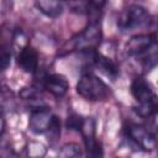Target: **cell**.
<instances>
[{
	"label": "cell",
	"mask_w": 158,
	"mask_h": 158,
	"mask_svg": "<svg viewBox=\"0 0 158 158\" xmlns=\"http://www.w3.org/2000/svg\"><path fill=\"white\" fill-rule=\"evenodd\" d=\"M102 40V28L100 21H89L88 26L75 35L69 42L70 51H79V52H90L95 51ZM69 51V52H70Z\"/></svg>",
	"instance_id": "obj_1"
},
{
	"label": "cell",
	"mask_w": 158,
	"mask_h": 158,
	"mask_svg": "<svg viewBox=\"0 0 158 158\" xmlns=\"http://www.w3.org/2000/svg\"><path fill=\"white\" fill-rule=\"evenodd\" d=\"M77 93L85 100L102 101L110 96L111 90L99 77L91 73H85L77 83Z\"/></svg>",
	"instance_id": "obj_2"
},
{
	"label": "cell",
	"mask_w": 158,
	"mask_h": 158,
	"mask_svg": "<svg viewBox=\"0 0 158 158\" xmlns=\"http://www.w3.org/2000/svg\"><path fill=\"white\" fill-rule=\"evenodd\" d=\"M149 21V14L147 10L141 5L132 4L128 5L117 17V27L125 32L144 26Z\"/></svg>",
	"instance_id": "obj_3"
},
{
	"label": "cell",
	"mask_w": 158,
	"mask_h": 158,
	"mask_svg": "<svg viewBox=\"0 0 158 158\" xmlns=\"http://www.w3.org/2000/svg\"><path fill=\"white\" fill-rule=\"evenodd\" d=\"M126 133L132 142H135L141 149L146 152H152L157 147L156 136L143 126L137 123H128L126 127Z\"/></svg>",
	"instance_id": "obj_4"
},
{
	"label": "cell",
	"mask_w": 158,
	"mask_h": 158,
	"mask_svg": "<svg viewBox=\"0 0 158 158\" xmlns=\"http://www.w3.org/2000/svg\"><path fill=\"white\" fill-rule=\"evenodd\" d=\"M157 43L156 36L153 33H139L132 36L125 44L126 54L131 57H139L149 51Z\"/></svg>",
	"instance_id": "obj_5"
},
{
	"label": "cell",
	"mask_w": 158,
	"mask_h": 158,
	"mask_svg": "<svg viewBox=\"0 0 158 158\" xmlns=\"http://www.w3.org/2000/svg\"><path fill=\"white\" fill-rule=\"evenodd\" d=\"M54 115L47 106H40L36 107L28 118V128L33 133H44L49 130L52 122H53Z\"/></svg>",
	"instance_id": "obj_6"
},
{
	"label": "cell",
	"mask_w": 158,
	"mask_h": 158,
	"mask_svg": "<svg viewBox=\"0 0 158 158\" xmlns=\"http://www.w3.org/2000/svg\"><path fill=\"white\" fill-rule=\"evenodd\" d=\"M131 94L138 104L158 101V96L153 91L151 84L141 77H137L133 79L131 84Z\"/></svg>",
	"instance_id": "obj_7"
},
{
	"label": "cell",
	"mask_w": 158,
	"mask_h": 158,
	"mask_svg": "<svg viewBox=\"0 0 158 158\" xmlns=\"http://www.w3.org/2000/svg\"><path fill=\"white\" fill-rule=\"evenodd\" d=\"M43 88L56 98H62L67 94L69 89V83L67 78L62 74H48L43 78Z\"/></svg>",
	"instance_id": "obj_8"
},
{
	"label": "cell",
	"mask_w": 158,
	"mask_h": 158,
	"mask_svg": "<svg viewBox=\"0 0 158 158\" xmlns=\"http://www.w3.org/2000/svg\"><path fill=\"white\" fill-rule=\"evenodd\" d=\"M90 63L100 69L105 75L111 78V80H115L118 75V67L116 65V63L110 57L104 56L100 52H90Z\"/></svg>",
	"instance_id": "obj_9"
},
{
	"label": "cell",
	"mask_w": 158,
	"mask_h": 158,
	"mask_svg": "<svg viewBox=\"0 0 158 158\" xmlns=\"http://www.w3.org/2000/svg\"><path fill=\"white\" fill-rule=\"evenodd\" d=\"M16 59L17 65L26 73H35L38 69V53L30 44L17 53Z\"/></svg>",
	"instance_id": "obj_10"
},
{
	"label": "cell",
	"mask_w": 158,
	"mask_h": 158,
	"mask_svg": "<svg viewBox=\"0 0 158 158\" xmlns=\"http://www.w3.org/2000/svg\"><path fill=\"white\" fill-rule=\"evenodd\" d=\"M35 6L47 17L56 19L60 16L64 11V4L56 0H40L35 2Z\"/></svg>",
	"instance_id": "obj_11"
},
{
	"label": "cell",
	"mask_w": 158,
	"mask_h": 158,
	"mask_svg": "<svg viewBox=\"0 0 158 158\" xmlns=\"http://www.w3.org/2000/svg\"><path fill=\"white\" fill-rule=\"evenodd\" d=\"M47 147L38 141H30L26 144V158H44Z\"/></svg>",
	"instance_id": "obj_12"
},
{
	"label": "cell",
	"mask_w": 158,
	"mask_h": 158,
	"mask_svg": "<svg viewBox=\"0 0 158 158\" xmlns=\"http://www.w3.org/2000/svg\"><path fill=\"white\" fill-rule=\"evenodd\" d=\"M81 156L83 152L80 146L75 142H69L59 149L57 158H81Z\"/></svg>",
	"instance_id": "obj_13"
},
{
	"label": "cell",
	"mask_w": 158,
	"mask_h": 158,
	"mask_svg": "<svg viewBox=\"0 0 158 158\" xmlns=\"http://www.w3.org/2000/svg\"><path fill=\"white\" fill-rule=\"evenodd\" d=\"M80 133L83 136V141H90L96 138V123L93 117H85L81 125Z\"/></svg>",
	"instance_id": "obj_14"
},
{
	"label": "cell",
	"mask_w": 158,
	"mask_h": 158,
	"mask_svg": "<svg viewBox=\"0 0 158 158\" xmlns=\"http://www.w3.org/2000/svg\"><path fill=\"white\" fill-rule=\"evenodd\" d=\"M84 144L86 148V158H104V148L100 141L95 138L84 142Z\"/></svg>",
	"instance_id": "obj_15"
},
{
	"label": "cell",
	"mask_w": 158,
	"mask_h": 158,
	"mask_svg": "<svg viewBox=\"0 0 158 158\" xmlns=\"http://www.w3.org/2000/svg\"><path fill=\"white\" fill-rule=\"evenodd\" d=\"M83 121H84V118H83L80 115L73 112V114H70V115L68 116L65 126H67L68 130H74V131H79V132H80Z\"/></svg>",
	"instance_id": "obj_16"
},
{
	"label": "cell",
	"mask_w": 158,
	"mask_h": 158,
	"mask_svg": "<svg viewBox=\"0 0 158 158\" xmlns=\"http://www.w3.org/2000/svg\"><path fill=\"white\" fill-rule=\"evenodd\" d=\"M47 132H48V139L51 142H56L59 138V136H60V120L57 116H54L53 122H52V125Z\"/></svg>",
	"instance_id": "obj_17"
},
{
	"label": "cell",
	"mask_w": 158,
	"mask_h": 158,
	"mask_svg": "<svg viewBox=\"0 0 158 158\" xmlns=\"http://www.w3.org/2000/svg\"><path fill=\"white\" fill-rule=\"evenodd\" d=\"M68 6L73 12L77 14H88L89 10V1H72L68 2Z\"/></svg>",
	"instance_id": "obj_18"
},
{
	"label": "cell",
	"mask_w": 158,
	"mask_h": 158,
	"mask_svg": "<svg viewBox=\"0 0 158 158\" xmlns=\"http://www.w3.org/2000/svg\"><path fill=\"white\" fill-rule=\"evenodd\" d=\"M10 58H11V52L7 51V48L2 44L1 46V56H0V63H1V70H6V68L10 64Z\"/></svg>",
	"instance_id": "obj_19"
}]
</instances>
